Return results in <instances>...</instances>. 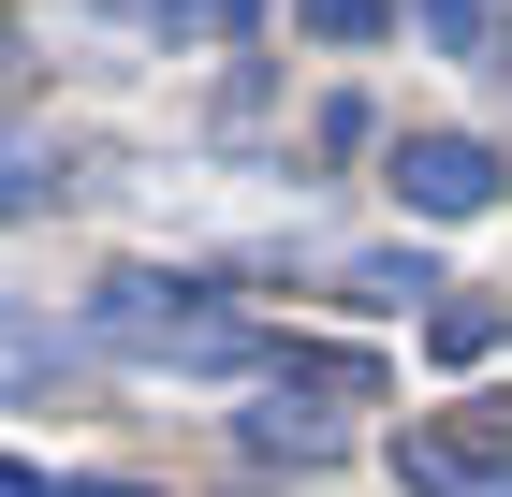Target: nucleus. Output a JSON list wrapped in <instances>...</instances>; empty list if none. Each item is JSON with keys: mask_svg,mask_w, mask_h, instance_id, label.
<instances>
[{"mask_svg": "<svg viewBox=\"0 0 512 497\" xmlns=\"http://www.w3.org/2000/svg\"><path fill=\"white\" fill-rule=\"evenodd\" d=\"M103 351H132V366H205V381H235V366H278V337L249 322V307H220L205 278H161V264H132V278H103Z\"/></svg>", "mask_w": 512, "mask_h": 497, "instance_id": "f257e3e1", "label": "nucleus"}, {"mask_svg": "<svg viewBox=\"0 0 512 497\" xmlns=\"http://www.w3.org/2000/svg\"><path fill=\"white\" fill-rule=\"evenodd\" d=\"M410 497H498L512 483V410H454V424H410L395 439Z\"/></svg>", "mask_w": 512, "mask_h": 497, "instance_id": "f03ea898", "label": "nucleus"}, {"mask_svg": "<svg viewBox=\"0 0 512 497\" xmlns=\"http://www.w3.org/2000/svg\"><path fill=\"white\" fill-rule=\"evenodd\" d=\"M381 176H395V205H425V220H483V205H498V147H469V132H410Z\"/></svg>", "mask_w": 512, "mask_h": 497, "instance_id": "7ed1b4c3", "label": "nucleus"}, {"mask_svg": "<svg viewBox=\"0 0 512 497\" xmlns=\"http://www.w3.org/2000/svg\"><path fill=\"white\" fill-rule=\"evenodd\" d=\"M425 351H439V366H483V351H498V322H483L469 293H425Z\"/></svg>", "mask_w": 512, "mask_h": 497, "instance_id": "20e7f679", "label": "nucleus"}, {"mask_svg": "<svg viewBox=\"0 0 512 497\" xmlns=\"http://www.w3.org/2000/svg\"><path fill=\"white\" fill-rule=\"evenodd\" d=\"M278 381L293 395H381V366L366 351H278Z\"/></svg>", "mask_w": 512, "mask_h": 497, "instance_id": "39448f33", "label": "nucleus"}, {"mask_svg": "<svg viewBox=\"0 0 512 497\" xmlns=\"http://www.w3.org/2000/svg\"><path fill=\"white\" fill-rule=\"evenodd\" d=\"M410 293H439V278H425V264H395V249H381V264H352V307H410Z\"/></svg>", "mask_w": 512, "mask_h": 497, "instance_id": "423d86ee", "label": "nucleus"}, {"mask_svg": "<svg viewBox=\"0 0 512 497\" xmlns=\"http://www.w3.org/2000/svg\"><path fill=\"white\" fill-rule=\"evenodd\" d=\"M293 15H308L322 44H366V30H381V0H293Z\"/></svg>", "mask_w": 512, "mask_h": 497, "instance_id": "0eeeda50", "label": "nucleus"}, {"mask_svg": "<svg viewBox=\"0 0 512 497\" xmlns=\"http://www.w3.org/2000/svg\"><path fill=\"white\" fill-rule=\"evenodd\" d=\"M425 30L454 44V59H469V44H483V0H425Z\"/></svg>", "mask_w": 512, "mask_h": 497, "instance_id": "6e6552de", "label": "nucleus"}, {"mask_svg": "<svg viewBox=\"0 0 512 497\" xmlns=\"http://www.w3.org/2000/svg\"><path fill=\"white\" fill-rule=\"evenodd\" d=\"M161 15H191V30H235V0H161Z\"/></svg>", "mask_w": 512, "mask_h": 497, "instance_id": "1a4fd4ad", "label": "nucleus"}, {"mask_svg": "<svg viewBox=\"0 0 512 497\" xmlns=\"http://www.w3.org/2000/svg\"><path fill=\"white\" fill-rule=\"evenodd\" d=\"M498 74H512V15H498Z\"/></svg>", "mask_w": 512, "mask_h": 497, "instance_id": "9d476101", "label": "nucleus"}]
</instances>
